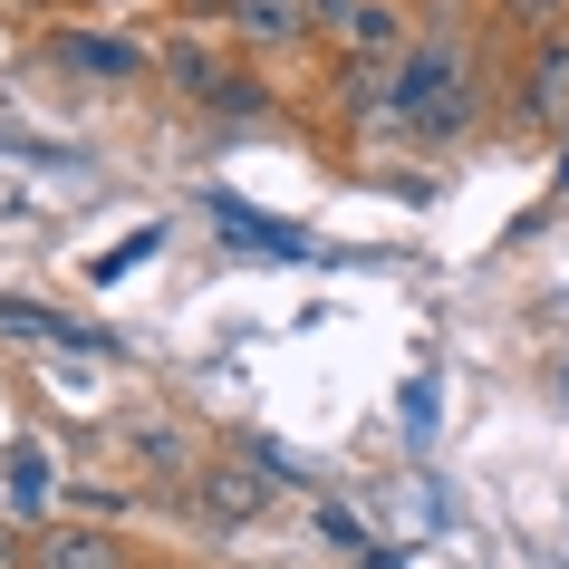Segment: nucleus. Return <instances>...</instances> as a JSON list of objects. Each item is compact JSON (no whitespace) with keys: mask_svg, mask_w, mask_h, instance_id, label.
<instances>
[{"mask_svg":"<svg viewBox=\"0 0 569 569\" xmlns=\"http://www.w3.org/2000/svg\"><path fill=\"white\" fill-rule=\"evenodd\" d=\"M560 387H569V377H560Z\"/></svg>","mask_w":569,"mask_h":569,"instance_id":"obj_16","label":"nucleus"},{"mask_svg":"<svg viewBox=\"0 0 569 569\" xmlns=\"http://www.w3.org/2000/svg\"><path fill=\"white\" fill-rule=\"evenodd\" d=\"M183 502L203 511V521H222V531H241V521L270 502V482H261V473H241V463H203V482H193Z\"/></svg>","mask_w":569,"mask_h":569,"instance_id":"obj_8","label":"nucleus"},{"mask_svg":"<svg viewBox=\"0 0 569 569\" xmlns=\"http://www.w3.org/2000/svg\"><path fill=\"white\" fill-rule=\"evenodd\" d=\"M39 569H136V560H126V540L107 521H49L39 531Z\"/></svg>","mask_w":569,"mask_h":569,"instance_id":"obj_7","label":"nucleus"},{"mask_svg":"<svg viewBox=\"0 0 569 569\" xmlns=\"http://www.w3.org/2000/svg\"><path fill=\"white\" fill-rule=\"evenodd\" d=\"M232 30L251 39V49H290V39H309V0H241Z\"/></svg>","mask_w":569,"mask_h":569,"instance_id":"obj_9","label":"nucleus"},{"mask_svg":"<svg viewBox=\"0 0 569 569\" xmlns=\"http://www.w3.org/2000/svg\"><path fill=\"white\" fill-rule=\"evenodd\" d=\"M0 473H10V502H39V492L59 482V473H49V453H39V445H10V463H0Z\"/></svg>","mask_w":569,"mask_h":569,"instance_id":"obj_11","label":"nucleus"},{"mask_svg":"<svg viewBox=\"0 0 569 569\" xmlns=\"http://www.w3.org/2000/svg\"><path fill=\"white\" fill-rule=\"evenodd\" d=\"M560 10H569V0H502V20H511V30H531V39L560 30Z\"/></svg>","mask_w":569,"mask_h":569,"instance_id":"obj_12","label":"nucleus"},{"mask_svg":"<svg viewBox=\"0 0 569 569\" xmlns=\"http://www.w3.org/2000/svg\"><path fill=\"white\" fill-rule=\"evenodd\" d=\"M521 88H531V117H569V39L560 30L531 49V78Z\"/></svg>","mask_w":569,"mask_h":569,"instance_id":"obj_10","label":"nucleus"},{"mask_svg":"<svg viewBox=\"0 0 569 569\" xmlns=\"http://www.w3.org/2000/svg\"><path fill=\"white\" fill-rule=\"evenodd\" d=\"M309 30L338 39L348 59H387L396 49V10L387 0H309Z\"/></svg>","mask_w":569,"mask_h":569,"instance_id":"obj_6","label":"nucleus"},{"mask_svg":"<svg viewBox=\"0 0 569 569\" xmlns=\"http://www.w3.org/2000/svg\"><path fill=\"white\" fill-rule=\"evenodd\" d=\"M117 445H126V463H136L146 482H174V492H193V482H203V463H212L203 435H193V425H174V416H126Z\"/></svg>","mask_w":569,"mask_h":569,"instance_id":"obj_3","label":"nucleus"},{"mask_svg":"<svg viewBox=\"0 0 569 569\" xmlns=\"http://www.w3.org/2000/svg\"><path fill=\"white\" fill-rule=\"evenodd\" d=\"M387 117L406 126V136H425V146L463 136V126H473V59H463L453 39H416L406 68H396V88H387Z\"/></svg>","mask_w":569,"mask_h":569,"instance_id":"obj_1","label":"nucleus"},{"mask_svg":"<svg viewBox=\"0 0 569 569\" xmlns=\"http://www.w3.org/2000/svg\"><path fill=\"white\" fill-rule=\"evenodd\" d=\"M154 68H164V78H174V97H183V107H203V117H261V88H251L241 68H222L193 30L164 39V49H154Z\"/></svg>","mask_w":569,"mask_h":569,"instance_id":"obj_2","label":"nucleus"},{"mask_svg":"<svg viewBox=\"0 0 569 569\" xmlns=\"http://www.w3.org/2000/svg\"><path fill=\"white\" fill-rule=\"evenodd\" d=\"M49 59L78 68V78H97V88H136V78L154 68V49H146V39H107V30H59V39H49Z\"/></svg>","mask_w":569,"mask_h":569,"instance_id":"obj_4","label":"nucleus"},{"mask_svg":"<svg viewBox=\"0 0 569 569\" xmlns=\"http://www.w3.org/2000/svg\"><path fill=\"white\" fill-rule=\"evenodd\" d=\"M0 569H39V540H20V521H0Z\"/></svg>","mask_w":569,"mask_h":569,"instance_id":"obj_13","label":"nucleus"},{"mask_svg":"<svg viewBox=\"0 0 569 569\" xmlns=\"http://www.w3.org/2000/svg\"><path fill=\"white\" fill-rule=\"evenodd\" d=\"M59 10H78V0H59Z\"/></svg>","mask_w":569,"mask_h":569,"instance_id":"obj_15","label":"nucleus"},{"mask_svg":"<svg viewBox=\"0 0 569 569\" xmlns=\"http://www.w3.org/2000/svg\"><path fill=\"white\" fill-rule=\"evenodd\" d=\"M174 10H193V20H232L241 0H174Z\"/></svg>","mask_w":569,"mask_h":569,"instance_id":"obj_14","label":"nucleus"},{"mask_svg":"<svg viewBox=\"0 0 569 569\" xmlns=\"http://www.w3.org/2000/svg\"><path fill=\"white\" fill-rule=\"evenodd\" d=\"M203 222H212V232H232V251H251V261H309V232H300V222H270V212L232 203V193H212Z\"/></svg>","mask_w":569,"mask_h":569,"instance_id":"obj_5","label":"nucleus"}]
</instances>
